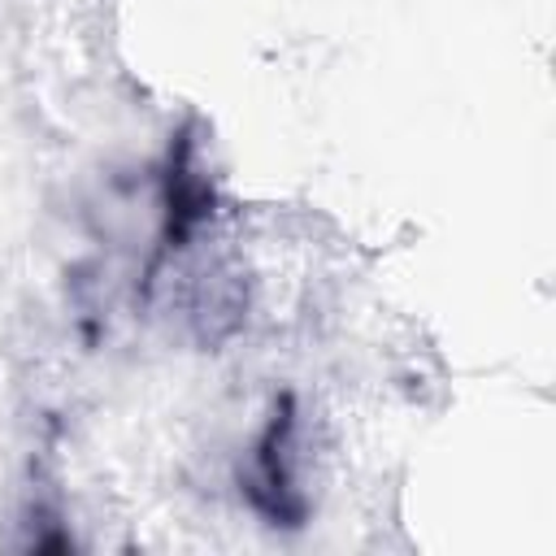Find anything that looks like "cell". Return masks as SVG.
I'll list each match as a JSON object with an SVG mask.
<instances>
[{"label":"cell","instance_id":"6da1fadb","mask_svg":"<svg viewBox=\"0 0 556 556\" xmlns=\"http://www.w3.org/2000/svg\"><path fill=\"white\" fill-rule=\"evenodd\" d=\"M291 439H295V404H291V395H282L274 404V417L261 430L256 452H252V465L243 473V495L274 526H300L304 513H308V504H304V495L295 486Z\"/></svg>","mask_w":556,"mask_h":556},{"label":"cell","instance_id":"7a4b0ae2","mask_svg":"<svg viewBox=\"0 0 556 556\" xmlns=\"http://www.w3.org/2000/svg\"><path fill=\"white\" fill-rule=\"evenodd\" d=\"M213 213V187L191 165V139H178L165 174V243L182 248V239Z\"/></svg>","mask_w":556,"mask_h":556}]
</instances>
